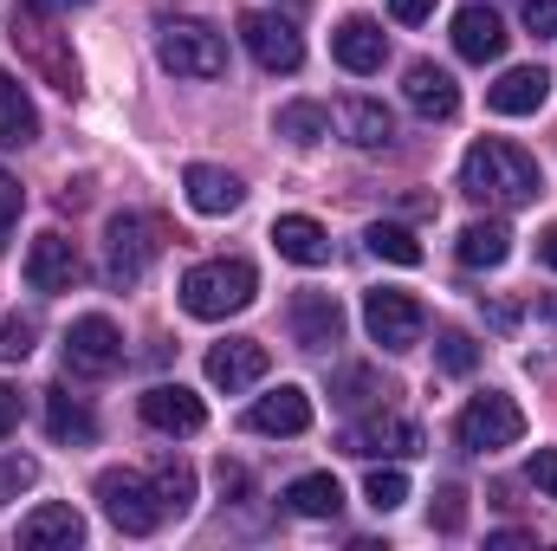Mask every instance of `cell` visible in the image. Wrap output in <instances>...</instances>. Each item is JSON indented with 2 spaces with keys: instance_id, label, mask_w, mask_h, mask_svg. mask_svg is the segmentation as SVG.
Returning a JSON list of instances; mask_svg holds the SVG:
<instances>
[{
  "instance_id": "obj_2",
  "label": "cell",
  "mask_w": 557,
  "mask_h": 551,
  "mask_svg": "<svg viewBox=\"0 0 557 551\" xmlns=\"http://www.w3.org/2000/svg\"><path fill=\"white\" fill-rule=\"evenodd\" d=\"M253 292H260V273H253L247 260H201V267H188V273H182V311H188V318L221 325V318L247 311V305H253Z\"/></svg>"
},
{
  "instance_id": "obj_40",
  "label": "cell",
  "mask_w": 557,
  "mask_h": 551,
  "mask_svg": "<svg viewBox=\"0 0 557 551\" xmlns=\"http://www.w3.org/2000/svg\"><path fill=\"white\" fill-rule=\"evenodd\" d=\"M13 428H20V390H13V383H0V441H7Z\"/></svg>"
},
{
  "instance_id": "obj_35",
  "label": "cell",
  "mask_w": 557,
  "mask_h": 551,
  "mask_svg": "<svg viewBox=\"0 0 557 551\" xmlns=\"http://www.w3.org/2000/svg\"><path fill=\"white\" fill-rule=\"evenodd\" d=\"M428 519H434V532H460L467 526V487H441L434 506H428Z\"/></svg>"
},
{
  "instance_id": "obj_25",
  "label": "cell",
  "mask_w": 557,
  "mask_h": 551,
  "mask_svg": "<svg viewBox=\"0 0 557 551\" xmlns=\"http://www.w3.org/2000/svg\"><path fill=\"white\" fill-rule=\"evenodd\" d=\"M506 260H512V228H506V221H467V228H460V267L493 273V267H506Z\"/></svg>"
},
{
  "instance_id": "obj_28",
  "label": "cell",
  "mask_w": 557,
  "mask_h": 551,
  "mask_svg": "<svg viewBox=\"0 0 557 551\" xmlns=\"http://www.w3.org/2000/svg\"><path fill=\"white\" fill-rule=\"evenodd\" d=\"M149 487H156L162 513H175V519L195 506V467H188V461H162V467L149 474Z\"/></svg>"
},
{
  "instance_id": "obj_23",
  "label": "cell",
  "mask_w": 557,
  "mask_h": 551,
  "mask_svg": "<svg viewBox=\"0 0 557 551\" xmlns=\"http://www.w3.org/2000/svg\"><path fill=\"white\" fill-rule=\"evenodd\" d=\"M337 131L357 143V149H389V143H396V118H389L376 98H344V105H337Z\"/></svg>"
},
{
  "instance_id": "obj_26",
  "label": "cell",
  "mask_w": 557,
  "mask_h": 551,
  "mask_svg": "<svg viewBox=\"0 0 557 551\" xmlns=\"http://www.w3.org/2000/svg\"><path fill=\"white\" fill-rule=\"evenodd\" d=\"M46 434H52L59 448H65V441L85 448V441H98V415L85 409L72 390H46Z\"/></svg>"
},
{
  "instance_id": "obj_4",
  "label": "cell",
  "mask_w": 557,
  "mask_h": 551,
  "mask_svg": "<svg viewBox=\"0 0 557 551\" xmlns=\"http://www.w3.org/2000/svg\"><path fill=\"white\" fill-rule=\"evenodd\" d=\"M454 441H460L467 454H499V448L525 441V409H519L512 396L486 390V396H473L467 409L454 415Z\"/></svg>"
},
{
  "instance_id": "obj_41",
  "label": "cell",
  "mask_w": 557,
  "mask_h": 551,
  "mask_svg": "<svg viewBox=\"0 0 557 551\" xmlns=\"http://www.w3.org/2000/svg\"><path fill=\"white\" fill-rule=\"evenodd\" d=\"M26 13H72V7H91V0H20Z\"/></svg>"
},
{
  "instance_id": "obj_11",
  "label": "cell",
  "mask_w": 557,
  "mask_h": 551,
  "mask_svg": "<svg viewBox=\"0 0 557 551\" xmlns=\"http://www.w3.org/2000/svg\"><path fill=\"white\" fill-rule=\"evenodd\" d=\"M137 409L156 434H201V421H208V403L188 383H149Z\"/></svg>"
},
{
  "instance_id": "obj_18",
  "label": "cell",
  "mask_w": 557,
  "mask_h": 551,
  "mask_svg": "<svg viewBox=\"0 0 557 551\" xmlns=\"http://www.w3.org/2000/svg\"><path fill=\"white\" fill-rule=\"evenodd\" d=\"M292 338H298L305 351H331V344L344 338V305H337L331 292H298V298H292Z\"/></svg>"
},
{
  "instance_id": "obj_5",
  "label": "cell",
  "mask_w": 557,
  "mask_h": 551,
  "mask_svg": "<svg viewBox=\"0 0 557 551\" xmlns=\"http://www.w3.org/2000/svg\"><path fill=\"white\" fill-rule=\"evenodd\" d=\"M98 506H104V519L117 526V532H131V539H143V532H156L169 513H162V500H156V487L143 480V474H131V467H104L98 474Z\"/></svg>"
},
{
  "instance_id": "obj_8",
  "label": "cell",
  "mask_w": 557,
  "mask_h": 551,
  "mask_svg": "<svg viewBox=\"0 0 557 551\" xmlns=\"http://www.w3.org/2000/svg\"><path fill=\"white\" fill-rule=\"evenodd\" d=\"M337 448L344 454H357V461H403V454H421V428L409 415H363V421H350L344 434H337Z\"/></svg>"
},
{
  "instance_id": "obj_44",
  "label": "cell",
  "mask_w": 557,
  "mask_h": 551,
  "mask_svg": "<svg viewBox=\"0 0 557 551\" xmlns=\"http://www.w3.org/2000/svg\"><path fill=\"white\" fill-rule=\"evenodd\" d=\"M7 234H13V215L0 208V254H7Z\"/></svg>"
},
{
  "instance_id": "obj_45",
  "label": "cell",
  "mask_w": 557,
  "mask_h": 551,
  "mask_svg": "<svg viewBox=\"0 0 557 551\" xmlns=\"http://www.w3.org/2000/svg\"><path fill=\"white\" fill-rule=\"evenodd\" d=\"M539 311H545V318L557 325V292H552V298H539Z\"/></svg>"
},
{
  "instance_id": "obj_15",
  "label": "cell",
  "mask_w": 557,
  "mask_h": 551,
  "mask_svg": "<svg viewBox=\"0 0 557 551\" xmlns=\"http://www.w3.org/2000/svg\"><path fill=\"white\" fill-rule=\"evenodd\" d=\"M545 98H552L545 65H512V72H499V85H486V105L499 118H532V111H545Z\"/></svg>"
},
{
  "instance_id": "obj_27",
  "label": "cell",
  "mask_w": 557,
  "mask_h": 551,
  "mask_svg": "<svg viewBox=\"0 0 557 551\" xmlns=\"http://www.w3.org/2000/svg\"><path fill=\"white\" fill-rule=\"evenodd\" d=\"M285 506H292L298 519H337V506H344V487H337L331 474H298V480L285 487Z\"/></svg>"
},
{
  "instance_id": "obj_9",
  "label": "cell",
  "mask_w": 557,
  "mask_h": 551,
  "mask_svg": "<svg viewBox=\"0 0 557 551\" xmlns=\"http://www.w3.org/2000/svg\"><path fill=\"white\" fill-rule=\"evenodd\" d=\"M363 325H370V338H376L383 351H416L421 331H428V311H421V298L383 285V292L363 298Z\"/></svg>"
},
{
  "instance_id": "obj_17",
  "label": "cell",
  "mask_w": 557,
  "mask_h": 551,
  "mask_svg": "<svg viewBox=\"0 0 557 551\" xmlns=\"http://www.w3.org/2000/svg\"><path fill=\"white\" fill-rule=\"evenodd\" d=\"M182 188H188V208H195V215H234V208L247 201L240 175H234V169H214V162H188V169H182Z\"/></svg>"
},
{
  "instance_id": "obj_24",
  "label": "cell",
  "mask_w": 557,
  "mask_h": 551,
  "mask_svg": "<svg viewBox=\"0 0 557 551\" xmlns=\"http://www.w3.org/2000/svg\"><path fill=\"white\" fill-rule=\"evenodd\" d=\"M39 143V111L26 98V85L13 72H0V149H26Z\"/></svg>"
},
{
  "instance_id": "obj_13",
  "label": "cell",
  "mask_w": 557,
  "mask_h": 551,
  "mask_svg": "<svg viewBox=\"0 0 557 551\" xmlns=\"http://www.w3.org/2000/svg\"><path fill=\"white\" fill-rule=\"evenodd\" d=\"M331 59H337L344 72L370 78V72H383V59H389V39H383V26H376V20L350 13V20H344V26L331 33Z\"/></svg>"
},
{
  "instance_id": "obj_32",
  "label": "cell",
  "mask_w": 557,
  "mask_h": 551,
  "mask_svg": "<svg viewBox=\"0 0 557 551\" xmlns=\"http://www.w3.org/2000/svg\"><path fill=\"white\" fill-rule=\"evenodd\" d=\"M434 364H441L447 377H467V370L480 364V344H473L467 331H441V338H434Z\"/></svg>"
},
{
  "instance_id": "obj_20",
  "label": "cell",
  "mask_w": 557,
  "mask_h": 551,
  "mask_svg": "<svg viewBox=\"0 0 557 551\" xmlns=\"http://www.w3.org/2000/svg\"><path fill=\"white\" fill-rule=\"evenodd\" d=\"M403 98H409V111H421V118H454V111H460V85H454V72H447V65H428V59L409 65Z\"/></svg>"
},
{
  "instance_id": "obj_39",
  "label": "cell",
  "mask_w": 557,
  "mask_h": 551,
  "mask_svg": "<svg viewBox=\"0 0 557 551\" xmlns=\"http://www.w3.org/2000/svg\"><path fill=\"white\" fill-rule=\"evenodd\" d=\"M434 7H441V0H389V20H403V26H421Z\"/></svg>"
},
{
  "instance_id": "obj_22",
  "label": "cell",
  "mask_w": 557,
  "mask_h": 551,
  "mask_svg": "<svg viewBox=\"0 0 557 551\" xmlns=\"http://www.w3.org/2000/svg\"><path fill=\"white\" fill-rule=\"evenodd\" d=\"M273 247H278V260H292V267H324V260H331V234H324L311 215H278Z\"/></svg>"
},
{
  "instance_id": "obj_19",
  "label": "cell",
  "mask_w": 557,
  "mask_h": 551,
  "mask_svg": "<svg viewBox=\"0 0 557 551\" xmlns=\"http://www.w3.org/2000/svg\"><path fill=\"white\" fill-rule=\"evenodd\" d=\"M20 546L26 551H72V546H85V519L72 513V506H33L26 519H20Z\"/></svg>"
},
{
  "instance_id": "obj_30",
  "label": "cell",
  "mask_w": 557,
  "mask_h": 551,
  "mask_svg": "<svg viewBox=\"0 0 557 551\" xmlns=\"http://www.w3.org/2000/svg\"><path fill=\"white\" fill-rule=\"evenodd\" d=\"M363 241H370V254L389 260V267H421V241L409 234V228H396V221H376Z\"/></svg>"
},
{
  "instance_id": "obj_34",
  "label": "cell",
  "mask_w": 557,
  "mask_h": 551,
  "mask_svg": "<svg viewBox=\"0 0 557 551\" xmlns=\"http://www.w3.org/2000/svg\"><path fill=\"white\" fill-rule=\"evenodd\" d=\"M33 480H39L33 454H0V506H13L20 493H33Z\"/></svg>"
},
{
  "instance_id": "obj_29",
  "label": "cell",
  "mask_w": 557,
  "mask_h": 551,
  "mask_svg": "<svg viewBox=\"0 0 557 551\" xmlns=\"http://www.w3.org/2000/svg\"><path fill=\"white\" fill-rule=\"evenodd\" d=\"M273 131L285 143H298V149H311V143H324V131H331V111L324 105H285L273 118Z\"/></svg>"
},
{
  "instance_id": "obj_1",
  "label": "cell",
  "mask_w": 557,
  "mask_h": 551,
  "mask_svg": "<svg viewBox=\"0 0 557 551\" xmlns=\"http://www.w3.org/2000/svg\"><path fill=\"white\" fill-rule=\"evenodd\" d=\"M460 188L486 208H525L545 195V169L519 149V143L480 137L467 156H460Z\"/></svg>"
},
{
  "instance_id": "obj_16",
  "label": "cell",
  "mask_w": 557,
  "mask_h": 551,
  "mask_svg": "<svg viewBox=\"0 0 557 551\" xmlns=\"http://www.w3.org/2000/svg\"><path fill=\"white\" fill-rule=\"evenodd\" d=\"M72 279H78V247L46 228V234L26 247V285H33V292H72Z\"/></svg>"
},
{
  "instance_id": "obj_42",
  "label": "cell",
  "mask_w": 557,
  "mask_h": 551,
  "mask_svg": "<svg viewBox=\"0 0 557 551\" xmlns=\"http://www.w3.org/2000/svg\"><path fill=\"white\" fill-rule=\"evenodd\" d=\"M20 201H26V195H20V188H13V182L0 175V208H7V215H20Z\"/></svg>"
},
{
  "instance_id": "obj_38",
  "label": "cell",
  "mask_w": 557,
  "mask_h": 551,
  "mask_svg": "<svg viewBox=\"0 0 557 551\" xmlns=\"http://www.w3.org/2000/svg\"><path fill=\"white\" fill-rule=\"evenodd\" d=\"M525 474H532V487H539V493H545V500H557V448H539V454H532V467H525Z\"/></svg>"
},
{
  "instance_id": "obj_31",
  "label": "cell",
  "mask_w": 557,
  "mask_h": 551,
  "mask_svg": "<svg viewBox=\"0 0 557 551\" xmlns=\"http://www.w3.org/2000/svg\"><path fill=\"white\" fill-rule=\"evenodd\" d=\"M363 500H370L376 513H396V506L409 500V474H403V467H370V480H363Z\"/></svg>"
},
{
  "instance_id": "obj_6",
  "label": "cell",
  "mask_w": 557,
  "mask_h": 551,
  "mask_svg": "<svg viewBox=\"0 0 557 551\" xmlns=\"http://www.w3.org/2000/svg\"><path fill=\"white\" fill-rule=\"evenodd\" d=\"M162 254V228L149 215H111L104 228V279L111 285H137Z\"/></svg>"
},
{
  "instance_id": "obj_3",
  "label": "cell",
  "mask_w": 557,
  "mask_h": 551,
  "mask_svg": "<svg viewBox=\"0 0 557 551\" xmlns=\"http://www.w3.org/2000/svg\"><path fill=\"white\" fill-rule=\"evenodd\" d=\"M156 59H162L175 78H221V72H227V39H221L208 20L175 13V20L156 26Z\"/></svg>"
},
{
  "instance_id": "obj_10",
  "label": "cell",
  "mask_w": 557,
  "mask_h": 551,
  "mask_svg": "<svg viewBox=\"0 0 557 551\" xmlns=\"http://www.w3.org/2000/svg\"><path fill=\"white\" fill-rule=\"evenodd\" d=\"M240 39H247V52L267 65V72H298L305 65V39H298V26L292 20H278V13H240Z\"/></svg>"
},
{
  "instance_id": "obj_36",
  "label": "cell",
  "mask_w": 557,
  "mask_h": 551,
  "mask_svg": "<svg viewBox=\"0 0 557 551\" xmlns=\"http://www.w3.org/2000/svg\"><path fill=\"white\" fill-rule=\"evenodd\" d=\"M370 396H376V370H344V377H337V403H344V409H357V403H370Z\"/></svg>"
},
{
  "instance_id": "obj_12",
  "label": "cell",
  "mask_w": 557,
  "mask_h": 551,
  "mask_svg": "<svg viewBox=\"0 0 557 551\" xmlns=\"http://www.w3.org/2000/svg\"><path fill=\"white\" fill-rule=\"evenodd\" d=\"M267 344L260 338H227V344H214L208 351V383L214 390H227V396H240V390H253L260 377H267Z\"/></svg>"
},
{
  "instance_id": "obj_14",
  "label": "cell",
  "mask_w": 557,
  "mask_h": 551,
  "mask_svg": "<svg viewBox=\"0 0 557 551\" xmlns=\"http://www.w3.org/2000/svg\"><path fill=\"white\" fill-rule=\"evenodd\" d=\"M454 52H460L467 65H493V59L506 52V26H499V13H493L486 0H473V7L454 13Z\"/></svg>"
},
{
  "instance_id": "obj_33",
  "label": "cell",
  "mask_w": 557,
  "mask_h": 551,
  "mask_svg": "<svg viewBox=\"0 0 557 551\" xmlns=\"http://www.w3.org/2000/svg\"><path fill=\"white\" fill-rule=\"evenodd\" d=\"M33 338H39V325H33L26 311L0 318V364H26V357H33Z\"/></svg>"
},
{
  "instance_id": "obj_37",
  "label": "cell",
  "mask_w": 557,
  "mask_h": 551,
  "mask_svg": "<svg viewBox=\"0 0 557 551\" xmlns=\"http://www.w3.org/2000/svg\"><path fill=\"white\" fill-rule=\"evenodd\" d=\"M519 13L539 39H557V0H519Z\"/></svg>"
},
{
  "instance_id": "obj_7",
  "label": "cell",
  "mask_w": 557,
  "mask_h": 551,
  "mask_svg": "<svg viewBox=\"0 0 557 551\" xmlns=\"http://www.w3.org/2000/svg\"><path fill=\"white\" fill-rule=\"evenodd\" d=\"M117 364H124V331L104 311L72 318V331H65V370L72 377H111Z\"/></svg>"
},
{
  "instance_id": "obj_21",
  "label": "cell",
  "mask_w": 557,
  "mask_h": 551,
  "mask_svg": "<svg viewBox=\"0 0 557 551\" xmlns=\"http://www.w3.org/2000/svg\"><path fill=\"white\" fill-rule=\"evenodd\" d=\"M247 428H253V434H305V428H311V396H305L298 383H278L273 396H260V403L247 409Z\"/></svg>"
},
{
  "instance_id": "obj_43",
  "label": "cell",
  "mask_w": 557,
  "mask_h": 551,
  "mask_svg": "<svg viewBox=\"0 0 557 551\" xmlns=\"http://www.w3.org/2000/svg\"><path fill=\"white\" fill-rule=\"evenodd\" d=\"M539 260H545V267H552V273H557V228H552V234H545V241H539Z\"/></svg>"
}]
</instances>
